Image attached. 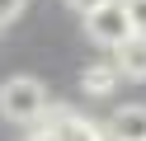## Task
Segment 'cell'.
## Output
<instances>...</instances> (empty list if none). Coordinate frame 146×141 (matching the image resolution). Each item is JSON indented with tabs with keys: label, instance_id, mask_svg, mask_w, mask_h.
I'll return each instance as SVG.
<instances>
[{
	"label": "cell",
	"instance_id": "obj_9",
	"mask_svg": "<svg viewBox=\"0 0 146 141\" xmlns=\"http://www.w3.org/2000/svg\"><path fill=\"white\" fill-rule=\"evenodd\" d=\"M71 9H76V14H85V9H94V5H104V0H66Z\"/></svg>",
	"mask_w": 146,
	"mask_h": 141
},
{
	"label": "cell",
	"instance_id": "obj_5",
	"mask_svg": "<svg viewBox=\"0 0 146 141\" xmlns=\"http://www.w3.org/2000/svg\"><path fill=\"white\" fill-rule=\"evenodd\" d=\"M57 141H108V136L94 118H80L76 108H66V118L57 122Z\"/></svg>",
	"mask_w": 146,
	"mask_h": 141
},
{
	"label": "cell",
	"instance_id": "obj_7",
	"mask_svg": "<svg viewBox=\"0 0 146 141\" xmlns=\"http://www.w3.org/2000/svg\"><path fill=\"white\" fill-rule=\"evenodd\" d=\"M123 9H127L132 33H146V0H123Z\"/></svg>",
	"mask_w": 146,
	"mask_h": 141
},
{
	"label": "cell",
	"instance_id": "obj_2",
	"mask_svg": "<svg viewBox=\"0 0 146 141\" xmlns=\"http://www.w3.org/2000/svg\"><path fill=\"white\" fill-rule=\"evenodd\" d=\"M85 33H90V42H99V47H118L127 33H132V24H127V9H123V0H104V5H94V9H85Z\"/></svg>",
	"mask_w": 146,
	"mask_h": 141
},
{
	"label": "cell",
	"instance_id": "obj_10",
	"mask_svg": "<svg viewBox=\"0 0 146 141\" xmlns=\"http://www.w3.org/2000/svg\"><path fill=\"white\" fill-rule=\"evenodd\" d=\"M141 141H146V136H141Z\"/></svg>",
	"mask_w": 146,
	"mask_h": 141
},
{
	"label": "cell",
	"instance_id": "obj_3",
	"mask_svg": "<svg viewBox=\"0 0 146 141\" xmlns=\"http://www.w3.org/2000/svg\"><path fill=\"white\" fill-rule=\"evenodd\" d=\"M104 136L108 141H141L146 136V103H123L104 122Z\"/></svg>",
	"mask_w": 146,
	"mask_h": 141
},
{
	"label": "cell",
	"instance_id": "obj_6",
	"mask_svg": "<svg viewBox=\"0 0 146 141\" xmlns=\"http://www.w3.org/2000/svg\"><path fill=\"white\" fill-rule=\"evenodd\" d=\"M118 66L113 61H99V66H85V75H80V89L90 94V99H104V94H113L118 89Z\"/></svg>",
	"mask_w": 146,
	"mask_h": 141
},
{
	"label": "cell",
	"instance_id": "obj_1",
	"mask_svg": "<svg viewBox=\"0 0 146 141\" xmlns=\"http://www.w3.org/2000/svg\"><path fill=\"white\" fill-rule=\"evenodd\" d=\"M42 103H47V89L33 75H10V80L0 85V118L14 122V127H29L42 113Z\"/></svg>",
	"mask_w": 146,
	"mask_h": 141
},
{
	"label": "cell",
	"instance_id": "obj_4",
	"mask_svg": "<svg viewBox=\"0 0 146 141\" xmlns=\"http://www.w3.org/2000/svg\"><path fill=\"white\" fill-rule=\"evenodd\" d=\"M113 66L123 80H146V33H127L113 47Z\"/></svg>",
	"mask_w": 146,
	"mask_h": 141
},
{
	"label": "cell",
	"instance_id": "obj_8",
	"mask_svg": "<svg viewBox=\"0 0 146 141\" xmlns=\"http://www.w3.org/2000/svg\"><path fill=\"white\" fill-rule=\"evenodd\" d=\"M24 5H29V0H0V28H5V24H14V19L24 14Z\"/></svg>",
	"mask_w": 146,
	"mask_h": 141
}]
</instances>
